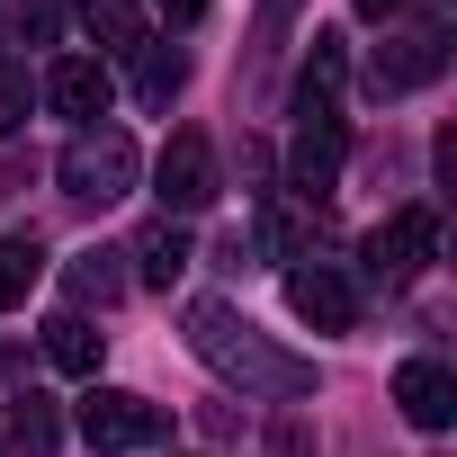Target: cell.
Wrapping results in <instances>:
<instances>
[{"mask_svg":"<svg viewBox=\"0 0 457 457\" xmlns=\"http://www.w3.org/2000/svg\"><path fill=\"white\" fill-rule=\"evenodd\" d=\"M287 314L296 323H314V332H350L359 323V287L341 278V270H287Z\"/></svg>","mask_w":457,"mask_h":457,"instance_id":"cell-7","label":"cell"},{"mask_svg":"<svg viewBox=\"0 0 457 457\" xmlns=\"http://www.w3.org/2000/svg\"><path fill=\"white\" fill-rule=\"evenodd\" d=\"M10 439H19L28 457H54V403H46V395H19V421H10Z\"/></svg>","mask_w":457,"mask_h":457,"instance_id":"cell-18","label":"cell"},{"mask_svg":"<svg viewBox=\"0 0 457 457\" xmlns=\"http://www.w3.org/2000/svg\"><path fill=\"white\" fill-rule=\"evenodd\" d=\"M19 126H28V72L0 63V135H19Z\"/></svg>","mask_w":457,"mask_h":457,"instance_id":"cell-19","label":"cell"},{"mask_svg":"<svg viewBox=\"0 0 457 457\" xmlns=\"http://www.w3.org/2000/svg\"><path fill=\"white\" fill-rule=\"evenodd\" d=\"M19 28H28V37H37V46H46V37H54V28H63V0H28V19H19Z\"/></svg>","mask_w":457,"mask_h":457,"instance_id":"cell-20","label":"cell"},{"mask_svg":"<svg viewBox=\"0 0 457 457\" xmlns=\"http://www.w3.org/2000/svg\"><path fill=\"white\" fill-rule=\"evenodd\" d=\"M341 153H350L341 108H332V99H296V144H287V170H296V188H305V197H332Z\"/></svg>","mask_w":457,"mask_h":457,"instance_id":"cell-4","label":"cell"},{"mask_svg":"<svg viewBox=\"0 0 457 457\" xmlns=\"http://www.w3.org/2000/svg\"><path fill=\"white\" fill-rule=\"evenodd\" d=\"M430 252H439V215H430V206H395L377 234H368V278L403 287V278L430 270Z\"/></svg>","mask_w":457,"mask_h":457,"instance_id":"cell-5","label":"cell"},{"mask_svg":"<svg viewBox=\"0 0 457 457\" xmlns=\"http://www.w3.org/2000/svg\"><path fill=\"white\" fill-rule=\"evenodd\" d=\"M403 10V0H359V19H395Z\"/></svg>","mask_w":457,"mask_h":457,"instance_id":"cell-22","label":"cell"},{"mask_svg":"<svg viewBox=\"0 0 457 457\" xmlns=\"http://www.w3.org/2000/svg\"><path fill=\"white\" fill-rule=\"evenodd\" d=\"M188 350L224 377V386H243V395H278V403H296V395H314V359H296V350H270L224 296H197L188 305Z\"/></svg>","mask_w":457,"mask_h":457,"instance_id":"cell-1","label":"cell"},{"mask_svg":"<svg viewBox=\"0 0 457 457\" xmlns=\"http://www.w3.org/2000/svg\"><path fill=\"white\" fill-rule=\"evenodd\" d=\"M46 359H54L63 377H99V332H90L81 314H54V323H46Z\"/></svg>","mask_w":457,"mask_h":457,"instance_id":"cell-13","label":"cell"},{"mask_svg":"<svg viewBox=\"0 0 457 457\" xmlns=\"http://www.w3.org/2000/svg\"><path fill=\"white\" fill-rule=\"evenodd\" d=\"M63 287H72V305H117L126 296V270H117V252H81L63 270Z\"/></svg>","mask_w":457,"mask_h":457,"instance_id":"cell-16","label":"cell"},{"mask_svg":"<svg viewBox=\"0 0 457 457\" xmlns=\"http://www.w3.org/2000/svg\"><path fill=\"white\" fill-rule=\"evenodd\" d=\"M135 278H144V287H179V278H188V234H179L170 215L135 234Z\"/></svg>","mask_w":457,"mask_h":457,"instance_id":"cell-12","label":"cell"},{"mask_svg":"<svg viewBox=\"0 0 457 457\" xmlns=\"http://www.w3.org/2000/svg\"><path fill=\"white\" fill-rule=\"evenodd\" d=\"M153 10H162V19H179V28H188V19H197V10H206V0H153Z\"/></svg>","mask_w":457,"mask_h":457,"instance_id":"cell-21","label":"cell"},{"mask_svg":"<svg viewBox=\"0 0 457 457\" xmlns=\"http://www.w3.org/2000/svg\"><path fill=\"white\" fill-rule=\"evenodd\" d=\"M81 28L99 54H144L153 28H144V0H81Z\"/></svg>","mask_w":457,"mask_h":457,"instance_id":"cell-11","label":"cell"},{"mask_svg":"<svg viewBox=\"0 0 457 457\" xmlns=\"http://www.w3.org/2000/svg\"><path fill=\"white\" fill-rule=\"evenodd\" d=\"M170 421H162V403H144V395H126V386H90L81 395V439L99 448V457H126V448H153Z\"/></svg>","mask_w":457,"mask_h":457,"instance_id":"cell-3","label":"cell"},{"mask_svg":"<svg viewBox=\"0 0 457 457\" xmlns=\"http://www.w3.org/2000/svg\"><path fill=\"white\" fill-rule=\"evenodd\" d=\"M153 179H162V215H197V206H215V144H206V135H170Z\"/></svg>","mask_w":457,"mask_h":457,"instance_id":"cell-6","label":"cell"},{"mask_svg":"<svg viewBox=\"0 0 457 457\" xmlns=\"http://www.w3.org/2000/svg\"><path fill=\"white\" fill-rule=\"evenodd\" d=\"M46 99H54L63 117H81V126L108 117V63H99V54H63V63L46 72Z\"/></svg>","mask_w":457,"mask_h":457,"instance_id":"cell-10","label":"cell"},{"mask_svg":"<svg viewBox=\"0 0 457 457\" xmlns=\"http://www.w3.org/2000/svg\"><path fill=\"white\" fill-rule=\"evenodd\" d=\"M37 278H46V243L37 234H0V305H28Z\"/></svg>","mask_w":457,"mask_h":457,"instance_id":"cell-14","label":"cell"},{"mask_svg":"<svg viewBox=\"0 0 457 457\" xmlns=\"http://www.w3.org/2000/svg\"><path fill=\"white\" fill-rule=\"evenodd\" d=\"M135 135L126 126H81L72 144H63V197H81V206H108V197H126L135 188Z\"/></svg>","mask_w":457,"mask_h":457,"instance_id":"cell-2","label":"cell"},{"mask_svg":"<svg viewBox=\"0 0 457 457\" xmlns=\"http://www.w3.org/2000/svg\"><path fill=\"white\" fill-rule=\"evenodd\" d=\"M179 81H188L179 46H144V54H135V99H144V108H170V99H179Z\"/></svg>","mask_w":457,"mask_h":457,"instance_id":"cell-15","label":"cell"},{"mask_svg":"<svg viewBox=\"0 0 457 457\" xmlns=\"http://www.w3.org/2000/svg\"><path fill=\"white\" fill-rule=\"evenodd\" d=\"M439 63H448V37H439V28H412V37H395V54L368 63V90H377V99H403V90H421Z\"/></svg>","mask_w":457,"mask_h":457,"instance_id":"cell-8","label":"cell"},{"mask_svg":"<svg viewBox=\"0 0 457 457\" xmlns=\"http://www.w3.org/2000/svg\"><path fill=\"white\" fill-rule=\"evenodd\" d=\"M341 72H350L341 37H314V54H305V72H296V99H332V90H341Z\"/></svg>","mask_w":457,"mask_h":457,"instance_id":"cell-17","label":"cell"},{"mask_svg":"<svg viewBox=\"0 0 457 457\" xmlns=\"http://www.w3.org/2000/svg\"><path fill=\"white\" fill-rule=\"evenodd\" d=\"M395 403H403L412 430H448V421H457V377H448L439 359H403V368H395Z\"/></svg>","mask_w":457,"mask_h":457,"instance_id":"cell-9","label":"cell"}]
</instances>
